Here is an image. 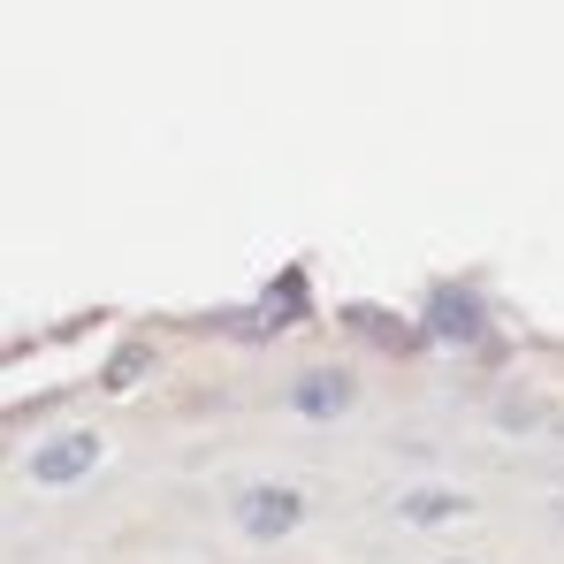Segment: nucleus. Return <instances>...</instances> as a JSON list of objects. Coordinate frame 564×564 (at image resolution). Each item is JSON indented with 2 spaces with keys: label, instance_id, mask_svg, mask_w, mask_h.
<instances>
[{
  "label": "nucleus",
  "instance_id": "obj_1",
  "mask_svg": "<svg viewBox=\"0 0 564 564\" xmlns=\"http://www.w3.org/2000/svg\"><path fill=\"white\" fill-rule=\"evenodd\" d=\"M305 519H313V496H305L297 480H245V488L229 496V527H237L252 550H282L290 534H305Z\"/></svg>",
  "mask_w": 564,
  "mask_h": 564
},
{
  "label": "nucleus",
  "instance_id": "obj_2",
  "mask_svg": "<svg viewBox=\"0 0 564 564\" xmlns=\"http://www.w3.org/2000/svg\"><path fill=\"white\" fill-rule=\"evenodd\" d=\"M99 458H107V435H99V427H54V435H39V443L23 451V480L46 488V496H62V488H77L85 473H99Z\"/></svg>",
  "mask_w": 564,
  "mask_h": 564
},
{
  "label": "nucleus",
  "instance_id": "obj_3",
  "mask_svg": "<svg viewBox=\"0 0 564 564\" xmlns=\"http://www.w3.org/2000/svg\"><path fill=\"white\" fill-rule=\"evenodd\" d=\"M473 511V496L458 480H412V488H397L389 496V519L397 527H412V534H435V527H458Z\"/></svg>",
  "mask_w": 564,
  "mask_h": 564
},
{
  "label": "nucleus",
  "instance_id": "obj_4",
  "mask_svg": "<svg viewBox=\"0 0 564 564\" xmlns=\"http://www.w3.org/2000/svg\"><path fill=\"white\" fill-rule=\"evenodd\" d=\"M282 404H290L297 420H344V412L359 404V375H351V367H297L290 389H282Z\"/></svg>",
  "mask_w": 564,
  "mask_h": 564
},
{
  "label": "nucleus",
  "instance_id": "obj_5",
  "mask_svg": "<svg viewBox=\"0 0 564 564\" xmlns=\"http://www.w3.org/2000/svg\"><path fill=\"white\" fill-rule=\"evenodd\" d=\"M427 328H435L443 344H480V336H488V313H480V297H473V290L443 282V290L427 297Z\"/></svg>",
  "mask_w": 564,
  "mask_h": 564
},
{
  "label": "nucleus",
  "instance_id": "obj_6",
  "mask_svg": "<svg viewBox=\"0 0 564 564\" xmlns=\"http://www.w3.org/2000/svg\"><path fill=\"white\" fill-rule=\"evenodd\" d=\"M435 564H488V557H435Z\"/></svg>",
  "mask_w": 564,
  "mask_h": 564
}]
</instances>
